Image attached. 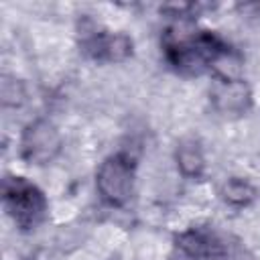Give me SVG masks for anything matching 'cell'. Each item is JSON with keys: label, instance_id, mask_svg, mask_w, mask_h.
<instances>
[{"label": "cell", "instance_id": "cell-6", "mask_svg": "<svg viewBox=\"0 0 260 260\" xmlns=\"http://www.w3.org/2000/svg\"><path fill=\"white\" fill-rule=\"evenodd\" d=\"M211 100H213L217 112H221L223 116H240L252 104L248 85L238 77H232V79L219 77L217 85L211 91Z\"/></svg>", "mask_w": 260, "mask_h": 260}, {"label": "cell", "instance_id": "cell-3", "mask_svg": "<svg viewBox=\"0 0 260 260\" xmlns=\"http://www.w3.org/2000/svg\"><path fill=\"white\" fill-rule=\"evenodd\" d=\"M98 191L110 205H122L134 185V165L124 154H114L102 162L95 175Z\"/></svg>", "mask_w": 260, "mask_h": 260}, {"label": "cell", "instance_id": "cell-2", "mask_svg": "<svg viewBox=\"0 0 260 260\" xmlns=\"http://www.w3.org/2000/svg\"><path fill=\"white\" fill-rule=\"evenodd\" d=\"M4 207L18 228L30 230L43 221L47 199L43 191L24 177H8L4 181Z\"/></svg>", "mask_w": 260, "mask_h": 260}, {"label": "cell", "instance_id": "cell-8", "mask_svg": "<svg viewBox=\"0 0 260 260\" xmlns=\"http://www.w3.org/2000/svg\"><path fill=\"white\" fill-rule=\"evenodd\" d=\"M179 246L193 258H201L205 254H209L211 250V242L207 236L199 234V232H187L179 238Z\"/></svg>", "mask_w": 260, "mask_h": 260}, {"label": "cell", "instance_id": "cell-9", "mask_svg": "<svg viewBox=\"0 0 260 260\" xmlns=\"http://www.w3.org/2000/svg\"><path fill=\"white\" fill-rule=\"evenodd\" d=\"M252 197H254V189L242 179H232L223 187V199L234 205H246L248 201H252Z\"/></svg>", "mask_w": 260, "mask_h": 260}, {"label": "cell", "instance_id": "cell-4", "mask_svg": "<svg viewBox=\"0 0 260 260\" xmlns=\"http://www.w3.org/2000/svg\"><path fill=\"white\" fill-rule=\"evenodd\" d=\"M61 148V134L55 124L47 120H37L26 126L20 140V152L28 162L45 165L55 158Z\"/></svg>", "mask_w": 260, "mask_h": 260}, {"label": "cell", "instance_id": "cell-5", "mask_svg": "<svg viewBox=\"0 0 260 260\" xmlns=\"http://www.w3.org/2000/svg\"><path fill=\"white\" fill-rule=\"evenodd\" d=\"M83 51L95 61H122L132 53V39L122 32H91L83 41Z\"/></svg>", "mask_w": 260, "mask_h": 260}, {"label": "cell", "instance_id": "cell-1", "mask_svg": "<svg viewBox=\"0 0 260 260\" xmlns=\"http://www.w3.org/2000/svg\"><path fill=\"white\" fill-rule=\"evenodd\" d=\"M228 49L211 32H195L187 24H177L167 35L169 61L183 73H201L215 65Z\"/></svg>", "mask_w": 260, "mask_h": 260}, {"label": "cell", "instance_id": "cell-7", "mask_svg": "<svg viewBox=\"0 0 260 260\" xmlns=\"http://www.w3.org/2000/svg\"><path fill=\"white\" fill-rule=\"evenodd\" d=\"M177 165L187 177H199L205 167L203 152L195 140H185L177 148Z\"/></svg>", "mask_w": 260, "mask_h": 260}]
</instances>
